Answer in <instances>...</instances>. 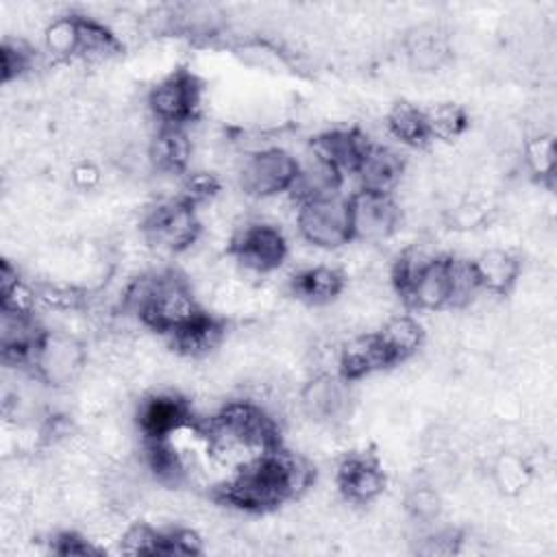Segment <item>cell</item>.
<instances>
[{
  "label": "cell",
  "instance_id": "8",
  "mask_svg": "<svg viewBox=\"0 0 557 557\" xmlns=\"http://www.w3.org/2000/svg\"><path fill=\"white\" fill-rule=\"evenodd\" d=\"M346 379L335 372H315L298 389V411L313 422L335 424L348 413L350 396Z\"/></svg>",
  "mask_w": 557,
  "mask_h": 557
},
{
  "label": "cell",
  "instance_id": "28",
  "mask_svg": "<svg viewBox=\"0 0 557 557\" xmlns=\"http://www.w3.org/2000/svg\"><path fill=\"white\" fill-rule=\"evenodd\" d=\"M405 511L420 527H429L437 522L442 513V498L437 487L433 483L413 485L405 496Z\"/></svg>",
  "mask_w": 557,
  "mask_h": 557
},
{
  "label": "cell",
  "instance_id": "23",
  "mask_svg": "<svg viewBox=\"0 0 557 557\" xmlns=\"http://www.w3.org/2000/svg\"><path fill=\"white\" fill-rule=\"evenodd\" d=\"M490 479L505 496H518L531 481V466L518 450H503L490 463Z\"/></svg>",
  "mask_w": 557,
  "mask_h": 557
},
{
  "label": "cell",
  "instance_id": "4",
  "mask_svg": "<svg viewBox=\"0 0 557 557\" xmlns=\"http://www.w3.org/2000/svg\"><path fill=\"white\" fill-rule=\"evenodd\" d=\"M296 231L307 244L315 248L333 250L346 246L352 242L348 198L335 194L298 205Z\"/></svg>",
  "mask_w": 557,
  "mask_h": 557
},
{
  "label": "cell",
  "instance_id": "24",
  "mask_svg": "<svg viewBox=\"0 0 557 557\" xmlns=\"http://www.w3.org/2000/svg\"><path fill=\"white\" fill-rule=\"evenodd\" d=\"M83 15H57L44 28V48L54 61L76 59Z\"/></svg>",
  "mask_w": 557,
  "mask_h": 557
},
{
  "label": "cell",
  "instance_id": "19",
  "mask_svg": "<svg viewBox=\"0 0 557 557\" xmlns=\"http://www.w3.org/2000/svg\"><path fill=\"white\" fill-rule=\"evenodd\" d=\"M472 265H474L481 289L492 296L509 294L518 283L520 270H522L520 259L513 252L500 250V248L481 252L476 259H472Z\"/></svg>",
  "mask_w": 557,
  "mask_h": 557
},
{
  "label": "cell",
  "instance_id": "14",
  "mask_svg": "<svg viewBox=\"0 0 557 557\" xmlns=\"http://www.w3.org/2000/svg\"><path fill=\"white\" fill-rule=\"evenodd\" d=\"M342 176L344 174L335 165H331L326 159L311 150L305 159H298V170L289 194L296 200V205L329 198L339 194Z\"/></svg>",
  "mask_w": 557,
  "mask_h": 557
},
{
  "label": "cell",
  "instance_id": "21",
  "mask_svg": "<svg viewBox=\"0 0 557 557\" xmlns=\"http://www.w3.org/2000/svg\"><path fill=\"white\" fill-rule=\"evenodd\" d=\"M224 335H226V326L220 320L211 318L209 313H202L181 331L172 333L170 339L181 355L189 359H202V357H209L222 344Z\"/></svg>",
  "mask_w": 557,
  "mask_h": 557
},
{
  "label": "cell",
  "instance_id": "6",
  "mask_svg": "<svg viewBox=\"0 0 557 557\" xmlns=\"http://www.w3.org/2000/svg\"><path fill=\"white\" fill-rule=\"evenodd\" d=\"M146 104L159 126H185L200 104L198 81L189 72L178 70L148 91Z\"/></svg>",
  "mask_w": 557,
  "mask_h": 557
},
{
  "label": "cell",
  "instance_id": "25",
  "mask_svg": "<svg viewBox=\"0 0 557 557\" xmlns=\"http://www.w3.org/2000/svg\"><path fill=\"white\" fill-rule=\"evenodd\" d=\"M385 126H387V133L396 137L403 146L422 148L424 144L431 141L424 124V113L420 107L411 102L394 104L385 117Z\"/></svg>",
  "mask_w": 557,
  "mask_h": 557
},
{
  "label": "cell",
  "instance_id": "1",
  "mask_svg": "<svg viewBox=\"0 0 557 557\" xmlns=\"http://www.w3.org/2000/svg\"><path fill=\"white\" fill-rule=\"evenodd\" d=\"M141 233L159 252H187L202 235L200 211L183 198H163L144 213Z\"/></svg>",
  "mask_w": 557,
  "mask_h": 557
},
{
  "label": "cell",
  "instance_id": "2",
  "mask_svg": "<svg viewBox=\"0 0 557 557\" xmlns=\"http://www.w3.org/2000/svg\"><path fill=\"white\" fill-rule=\"evenodd\" d=\"M298 170V159L278 146L244 152L237 168V181L246 196L270 200L292 189Z\"/></svg>",
  "mask_w": 557,
  "mask_h": 557
},
{
  "label": "cell",
  "instance_id": "30",
  "mask_svg": "<svg viewBox=\"0 0 557 557\" xmlns=\"http://www.w3.org/2000/svg\"><path fill=\"white\" fill-rule=\"evenodd\" d=\"M0 59H2V81L11 83V81H17L20 76H24L28 70H33L35 54L20 39H4Z\"/></svg>",
  "mask_w": 557,
  "mask_h": 557
},
{
  "label": "cell",
  "instance_id": "27",
  "mask_svg": "<svg viewBox=\"0 0 557 557\" xmlns=\"http://www.w3.org/2000/svg\"><path fill=\"white\" fill-rule=\"evenodd\" d=\"M522 161L524 168L537 178V181H550L557 165V150L555 139L550 133H535L522 144Z\"/></svg>",
  "mask_w": 557,
  "mask_h": 557
},
{
  "label": "cell",
  "instance_id": "22",
  "mask_svg": "<svg viewBox=\"0 0 557 557\" xmlns=\"http://www.w3.org/2000/svg\"><path fill=\"white\" fill-rule=\"evenodd\" d=\"M120 50H122V41L107 24L98 22L96 17L83 15L81 44H78V52H76V59L81 63L98 65V63H104V61L113 59L115 54H120Z\"/></svg>",
  "mask_w": 557,
  "mask_h": 557
},
{
  "label": "cell",
  "instance_id": "20",
  "mask_svg": "<svg viewBox=\"0 0 557 557\" xmlns=\"http://www.w3.org/2000/svg\"><path fill=\"white\" fill-rule=\"evenodd\" d=\"M346 287V278L337 268L331 265H311L292 278V292L296 298L322 307L333 302Z\"/></svg>",
  "mask_w": 557,
  "mask_h": 557
},
{
  "label": "cell",
  "instance_id": "3",
  "mask_svg": "<svg viewBox=\"0 0 557 557\" xmlns=\"http://www.w3.org/2000/svg\"><path fill=\"white\" fill-rule=\"evenodd\" d=\"M28 366L41 383L50 387H65L85 370L87 348L70 331H44L30 352Z\"/></svg>",
  "mask_w": 557,
  "mask_h": 557
},
{
  "label": "cell",
  "instance_id": "18",
  "mask_svg": "<svg viewBox=\"0 0 557 557\" xmlns=\"http://www.w3.org/2000/svg\"><path fill=\"white\" fill-rule=\"evenodd\" d=\"M374 335L379 337L392 366L398 361H407L424 344V329L409 313H394L385 318L383 324L374 331Z\"/></svg>",
  "mask_w": 557,
  "mask_h": 557
},
{
  "label": "cell",
  "instance_id": "9",
  "mask_svg": "<svg viewBox=\"0 0 557 557\" xmlns=\"http://www.w3.org/2000/svg\"><path fill=\"white\" fill-rule=\"evenodd\" d=\"M137 424L146 440H168L194 424L191 403L174 392H154L139 400Z\"/></svg>",
  "mask_w": 557,
  "mask_h": 557
},
{
  "label": "cell",
  "instance_id": "13",
  "mask_svg": "<svg viewBox=\"0 0 557 557\" xmlns=\"http://www.w3.org/2000/svg\"><path fill=\"white\" fill-rule=\"evenodd\" d=\"M405 174V159L389 146L370 144L366 154L361 157L355 176L359 181V191H372V194H385L392 196V191L400 185V178Z\"/></svg>",
  "mask_w": 557,
  "mask_h": 557
},
{
  "label": "cell",
  "instance_id": "10",
  "mask_svg": "<svg viewBox=\"0 0 557 557\" xmlns=\"http://www.w3.org/2000/svg\"><path fill=\"white\" fill-rule=\"evenodd\" d=\"M396 292L403 300L422 311H440L453 307L450 257H433Z\"/></svg>",
  "mask_w": 557,
  "mask_h": 557
},
{
  "label": "cell",
  "instance_id": "5",
  "mask_svg": "<svg viewBox=\"0 0 557 557\" xmlns=\"http://www.w3.org/2000/svg\"><path fill=\"white\" fill-rule=\"evenodd\" d=\"M228 252L252 274H270L287 259V242L276 224L250 222L235 228Z\"/></svg>",
  "mask_w": 557,
  "mask_h": 557
},
{
  "label": "cell",
  "instance_id": "12",
  "mask_svg": "<svg viewBox=\"0 0 557 557\" xmlns=\"http://www.w3.org/2000/svg\"><path fill=\"white\" fill-rule=\"evenodd\" d=\"M154 174H185L194 157V139L185 126H159L146 144Z\"/></svg>",
  "mask_w": 557,
  "mask_h": 557
},
{
  "label": "cell",
  "instance_id": "17",
  "mask_svg": "<svg viewBox=\"0 0 557 557\" xmlns=\"http://www.w3.org/2000/svg\"><path fill=\"white\" fill-rule=\"evenodd\" d=\"M370 139L357 128H335L318 135L311 144V150L335 165L342 174L357 170L361 157L370 148Z\"/></svg>",
  "mask_w": 557,
  "mask_h": 557
},
{
  "label": "cell",
  "instance_id": "11",
  "mask_svg": "<svg viewBox=\"0 0 557 557\" xmlns=\"http://www.w3.org/2000/svg\"><path fill=\"white\" fill-rule=\"evenodd\" d=\"M335 483L344 500L352 505L372 503L385 487V472L379 461L366 453H352L342 459L335 472Z\"/></svg>",
  "mask_w": 557,
  "mask_h": 557
},
{
  "label": "cell",
  "instance_id": "16",
  "mask_svg": "<svg viewBox=\"0 0 557 557\" xmlns=\"http://www.w3.org/2000/svg\"><path fill=\"white\" fill-rule=\"evenodd\" d=\"M403 52L407 63L418 72H435L440 70L448 57V35L435 24H420L405 33Z\"/></svg>",
  "mask_w": 557,
  "mask_h": 557
},
{
  "label": "cell",
  "instance_id": "26",
  "mask_svg": "<svg viewBox=\"0 0 557 557\" xmlns=\"http://www.w3.org/2000/svg\"><path fill=\"white\" fill-rule=\"evenodd\" d=\"M422 113L429 139L453 141L461 137L463 131L468 128V113L457 102H437L429 109H422Z\"/></svg>",
  "mask_w": 557,
  "mask_h": 557
},
{
  "label": "cell",
  "instance_id": "7",
  "mask_svg": "<svg viewBox=\"0 0 557 557\" xmlns=\"http://www.w3.org/2000/svg\"><path fill=\"white\" fill-rule=\"evenodd\" d=\"M352 239L379 244L389 239L400 224V209L392 196L357 191L348 198Z\"/></svg>",
  "mask_w": 557,
  "mask_h": 557
},
{
  "label": "cell",
  "instance_id": "29",
  "mask_svg": "<svg viewBox=\"0 0 557 557\" xmlns=\"http://www.w3.org/2000/svg\"><path fill=\"white\" fill-rule=\"evenodd\" d=\"M120 550L124 555H165V531L135 522L122 531Z\"/></svg>",
  "mask_w": 557,
  "mask_h": 557
},
{
  "label": "cell",
  "instance_id": "15",
  "mask_svg": "<svg viewBox=\"0 0 557 557\" xmlns=\"http://www.w3.org/2000/svg\"><path fill=\"white\" fill-rule=\"evenodd\" d=\"M387 366H392V361L385 355V350L374 333L350 335L346 342L339 344L337 372L346 381L363 379V376H368L376 370H383Z\"/></svg>",
  "mask_w": 557,
  "mask_h": 557
}]
</instances>
